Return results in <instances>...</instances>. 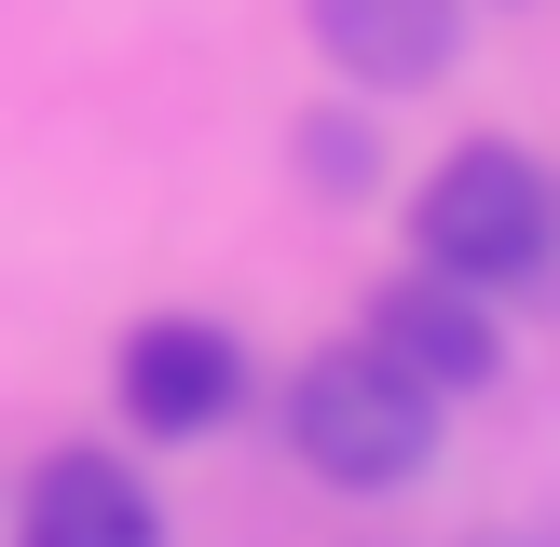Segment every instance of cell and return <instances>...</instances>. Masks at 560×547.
Instances as JSON below:
<instances>
[{"mask_svg": "<svg viewBox=\"0 0 560 547\" xmlns=\"http://www.w3.org/2000/svg\"><path fill=\"white\" fill-rule=\"evenodd\" d=\"M438 410H452V397H424L383 342H342V356H301V383H288V452L315 465L328 492H410L438 465Z\"/></svg>", "mask_w": 560, "mask_h": 547, "instance_id": "cell-1", "label": "cell"}, {"mask_svg": "<svg viewBox=\"0 0 560 547\" xmlns=\"http://www.w3.org/2000/svg\"><path fill=\"white\" fill-rule=\"evenodd\" d=\"M410 246H424L438 274H465V288H534L547 246H560V191L534 178V151L465 137V151L424 178V206H410Z\"/></svg>", "mask_w": 560, "mask_h": 547, "instance_id": "cell-2", "label": "cell"}, {"mask_svg": "<svg viewBox=\"0 0 560 547\" xmlns=\"http://www.w3.org/2000/svg\"><path fill=\"white\" fill-rule=\"evenodd\" d=\"M109 397H124L137 438H206V424H233V397H246V342L219 315H137L124 342H109Z\"/></svg>", "mask_w": 560, "mask_h": 547, "instance_id": "cell-3", "label": "cell"}, {"mask_svg": "<svg viewBox=\"0 0 560 547\" xmlns=\"http://www.w3.org/2000/svg\"><path fill=\"white\" fill-rule=\"evenodd\" d=\"M370 342L397 356L424 397H479L492 370H506V328H492V288H465V274H397V288L370 301Z\"/></svg>", "mask_w": 560, "mask_h": 547, "instance_id": "cell-4", "label": "cell"}, {"mask_svg": "<svg viewBox=\"0 0 560 547\" xmlns=\"http://www.w3.org/2000/svg\"><path fill=\"white\" fill-rule=\"evenodd\" d=\"M301 27H315V55L342 82H370V96H410V82H438L465 55V0H301Z\"/></svg>", "mask_w": 560, "mask_h": 547, "instance_id": "cell-5", "label": "cell"}, {"mask_svg": "<svg viewBox=\"0 0 560 547\" xmlns=\"http://www.w3.org/2000/svg\"><path fill=\"white\" fill-rule=\"evenodd\" d=\"M14 547H164V507H151V479L124 452H42Z\"/></svg>", "mask_w": 560, "mask_h": 547, "instance_id": "cell-6", "label": "cell"}, {"mask_svg": "<svg viewBox=\"0 0 560 547\" xmlns=\"http://www.w3.org/2000/svg\"><path fill=\"white\" fill-rule=\"evenodd\" d=\"M301 164H315L328 191H370V124H342V109H315V124H301Z\"/></svg>", "mask_w": 560, "mask_h": 547, "instance_id": "cell-7", "label": "cell"}]
</instances>
